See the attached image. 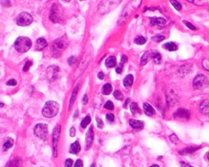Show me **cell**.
I'll use <instances>...</instances> for the list:
<instances>
[{"label":"cell","mask_w":209,"mask_h":167,"mask_svg":"<svg viewBox=\"0 0 209 167\" xmlns=\"http://www.w3.org/2000/svg\"><path fill=\"white\" fill-rule=\"evenodd\" d=\"M200 111L201 113L204 115L209 116V99H206L202 102L200 105Z\"/></svg>","instance_id":"7c38bea8"},{"label":"cell","mask_w":209,"mask_h":167,"mask_svg":"<svg viewBox=\"0 0 209 167\" xmlns=\"http://www.w3.org/2000/svg\"><path fill=\"white\" fill-rule=\"evenodd\" d=\"M70 135L71 137H73V136L75 135V129H74V127H72L70 128Z\"/></svg>","instance_id":"f6af8a7d"},{"label":"cell","mask_w":209,"mask_h":167,"mask_svg":"<svg viewBox=\"0 0 209 167\" xmlns=\"http://www.w3.org/2000/svg\"><path fill=\"white\" fill-rule=\"evenodd\" d=\"M133 83V76L132 74H128L125 77L124 80H123V85L125 87H130Z\"/></svg>","instance_id":"d6986e66"},{"label":"cell","mask_w":209,"mask_h":167,"mask_svg":"<svg viewBox=\"0 0 209 167\" xmlns=\"http://www.w3.org/2000/svg\"><path fill=\"white\" fill-rule=\"evenodd\" d=\"M117 64L116 58L114 56L108 57V59L105 60V65L108 68H114Z\"/></svg>","instance_id":"ac0fdd59"},{"label":"cell","mask_w":209,"mask_h":167,"mask_svg":"<svg viewBox=\"0 0 209 167\" xmlns=\"http://www.w3.org/2000/svg\"><path fill=\"white\" fill-rule=\"evenodd\" d=\"M170 139H171V141H173L174 144H176V142H178L177 136L176 135H174V134L170 136Z\"/></svg>","instance_id":"d590c367"},{"label":"cell","mask_w":209,"mask_h":167,"mask_svg":"<svg viewBox=\"0 0 209 167\" xmlns=\"http://www.w3.org/2000/svg\"><path fill=\"white\" fill-rule=\"evenodd\" d=\"M60 134H61V126L58 125L54 129L52 132V142L54 145V156H57V141L59 139Z\"/></svg>","instance_id":"52a82bcc"},{"label":"cell","mask_w":209,"mask_h":167,"mask_svg":"<svg viewBox=\"0 0 209 167\" xmlns=\"http://www.w3.org/2000/svg\"><path fill=\"white\" fill-rule=\"evenodd\" d=\"M150 58H152V54H151V53L150 54V52H149V51L145 52V53L142 56V57H141V65H146V63L149 61V59H150Z\"/></svg>","instance_id":"ffe728a7"},{"label":"cell","mask_w":209,"mask_h":167,"mask_svg":"<svg viewBox=\"0 0 209 167\" xmlns=\"http://www.w3.org/2000/svg\"><path fill=\"white\" fill-rule=\"evenodd\" d=\"M164 39H165V37H164V35H161V34H158V35H156V36L152 38V40L155 41V42H158V43L164 41Z\"/></svg>","instance_id":"4dcf8cb0"},{"label":"cell","mask_w":209,"mask_h":167,"mask_svg":"<svg viewBox=\"0 0 209 167\" xmlns=\"http://www.w3.org/2000/svg\"><path fill=\"white\" fill-rule=\"evenodd\" d=\"M75 57L74 56H72V57H70V59H68V62H69V65H72L73 64V63L75 62Z\"/></svg>","instance_id":"b9f144b4"},{"label":"cell","mask_w":209,"mask_h":167,"mask_svg":"<svg viewBox=\"0 0 209 167\" xmlns=\"http://www.w3.org/2000/svg\"><path fill=\"white\" fill-rule=\"evenodd\" d=\"M33 21V17L28 12H21L17 18V23L20 26H30Z\"/></svg>","instance_id":"277c9868"},{"label":"cell","mask_w":209,"mask_h":167,"mask_svg":"<svg viewBox=\"0 0 209 167\" xmlns=\"http://www.w3.org/2000/svg\"><path fill=\"white\" fill-rule=\"evenodd\" d=\"M152 59H154V61L156 63V64H159L161 62V55L159 54L158 52H154L152 54Z\"/></svg>","instance_id":"d4e9b609"},{"label":"cell","mask_w":209,"mask_h":167,"mask_svg":"<svg viewBox=\"0 0 209 167\" xmlns=\"http://www.w3.org/2000/svg\"><path fill=\"white\" fill-rule=\"evenodd\" d=\"M47 45H48L47 41L43 38H40L36 41V45H35L36 50L37 51H42V50L45 48Z\"/></svg>","instance_id":"4fadbf2b"},{"label":"cell","mask_w":209,"mask_h":167,"mask_svg":"<svg viewBox=\"0 0 209 167\" xmlns=\"http://www.w3.org/2000/svg\"><path fill=\"white\" fill-rule=\"evenodd\" d=\"M32 43L30 39L27 37L18 38L15 42V49L20 53H25L31 47Z\"/></svg>","instance_id":"3957f363"},{"label":"cell","mask_w":209,"mask_h":167,"mask_svg":"<svg viewBox=\"0 0 209 167\" xmlns=\"http://www.w3.org/2000/svg\"><path fill=\"white\" fill-rule=\"evenodd\" d=\"M73 167H83V163L81 160H77Z\"/></svg>","instance_id":"ab89813d"},{"label":"cell","mask_w":209,"mask_h":167,"mask_svg":"<svg viewBox=\"0 0 209 167\" xmlns=\"http://www.w3.org/2000/svg\"><path fill=\"white\" fill-rule=\"evenodd\" d=\"M164 47H165V48L170 51H176V50H177V46L174 43H173V42L167 43L165 45H164Z\"/></svg>","instance_id":"7402d4cb"},{"label":"cell","mask_w":209,"mask_h":167,"mask_svg":"<svg viewBox=\"0 0 209 167\" xmlns=\"http://www.w3.org/2000/svg\"><path fill=\"white\" fill-rule=\"evenodd\" d=\"M198 148H199L198 147H189L186 148V149H184V150L181 151L179 153H180V154H187V153H194L195 151H196L197 149H198Z\"/></svg>","instance_id":"cb8c5ba5"},{"label":"cell","mask_w":209,"mask_h":167,"mask_svg":"<svg viewBox=\"0 0 209 167\" xmlns=\"http://www.w3.org/2000/svg\"><path fill=\"white\" fill-rule=\"evenodd\" d=\"M181 167H192L190 165L187 164V163H186V162H181Z\"/></svg>","instance_id":"7dc6e473"},{"label":"cell","mask_w":209,"mask_h":167,"mask_svg":"<svg viewBox=\"0 0 209 167\" xmlns=\"http://www.w3.org/2000/svg\"><path fill=\"white\" fill-rule=\"evenodd\" d=\"M56 7H57L56 4H54V5L51 7V15H50V19H51L52 21H54V22H57V21H58V18H59V17H58L57 15H56L58 14L57 9L56 8Z\"/></svg>","instance_id":"e0dca14e"},{"label":"cell","mask_w":209,"mask_h":167,"mask_svg":"<svg viewBox=\"0 0 209 167\" xmlns=\"http://www.w3.org/2000/svg\"><path fill=\"white\" fill-rule=\"evenodd\" d=\"M59 112V105L55 101H48L42 108V113L45 117H53Z\"/></svg>","instance_id":"7a4b0ae2"},{"label":"cell","mask_w":209,"mask_h":167,"mask_svg":"<svg viewBox=\"0 0 209 167\" xmlns=\"http://www.w3.org/2000/svg\"><path fill=\"white\" fill-rule=\"evenodd\" d=\"M106 119H107L109 122H114V114H112V113H108L107 115H106Z\"/></svg>","instance_id":"e575fe53"},{"label":"cell","mask_w":209,"mask_h":167,"mask_svg":"<svg viewBox=\"0 0 209 167\" xmlns=\"http://www.w3.org/2000/svg\"><path fill=\"white\" fill-rule=\"evenodd\" d=\"M129 124L133 129H142L144 126L143 122L138 120H134V119H131L129 121Z\"/></svg>","instance_id":"9a60e30c"},{"label":"cell","mask_w":209,"mask_h":167,"mask_svg":"<svg viewBox=\"0 0 209 167\" xmlns=\"http://www.w3.org/2000/svg\"><path fill=\"white\" fill-rule=\"evenodd\" d=\"M34 135L41 139H46L48 136V126L46 124L39 123L34 127Z\"/></svg>","instance_id":"5b68a950"},{"label":"cell","mask_w":209,"mask_h":167,"mask_svg":"<svg viewBox=\"0 0 209 167\" xmlns=\"http://www.w3.org/2000/svg\"><path fill=\"white\" fill-rule=\"evenodd\" d=\"M91 167H95V164H92V165H91Z\"/></svg>","instance_id":"f907efd6"},{"label":"cell","mask_w":209,"mask_h":167,"mask_svg":"<svg viewBox=\"0 0 209 167\" xmlns=\"http://www.w3.org/2000/svg\"><path fill=\"white\" fill-rule=\"evenodd\" d=\"M96 122H97V125H98V127L102 128V126H103V122H102L101 119L97 118V119H96Z\"/></svg>","instance_id":"7bdbcfd3"},{"label":"cell","mask_w":209,"mask_h":167,"mask_svg":"<svg viewBox=\"0 0 209 167\" xmlns=\"http://www.w3.org/2000/svg\"><path fill=\"white\" fill-rule=\"evenodd\" d=\"M93 129H92V127H91L88 130L87 135H86V149L87 150L89 149L91 146H92V143H93Z\"/></svg>","instance_id":"30bf717a"},{"label":"cell","mask_w":209,"mask_h":167,"mask_svg":"<svg viewBox=\"0 0 209 167\" xmlns=\"http://www.w3.org/2000/svg\"><path fill=\"white\" fill-rule=\"evenodd\" d=\"M98 78L101 80H102L104 78V74H103L102 72H100L99 74H98Z\"/></svg>","instance_id":"c3c4849f"},{"label":"cell","mask_w":209,"mask_h":167,"mask_svg":"<svg viewBox=\"0 0 209 167\" xmlns=\"http://www.w3.org/2000/svg\"><path fill=\"white\" fill-rule=\"evenodd\" d=\"M72 165H73V160H71V159H67V160L65 161V167H72Z\"/></svg>","instance_id":"836d02e7"},{"label":"cell","mask_w":209,"mask_h":167,"mask_svg":"<svg viewBox=\"0 0 209 167\" xmlns=\"http://www.w3.org/2000/svg\"><path fill=\"white\" fill-rule=\"evenodd\" d=\"M185 24H186V26L189 29H192V30H195V29H196L195 26H193L192 24H190L189 22H186V21H185Z\"/></svg>","instance_id":"60d3db41"},{"label":"cell","mask_w":209,"mask_h":167,"mask_svg":"<svg viewBox=\"0 0 209 167\" xmlns=\"http://www.w3.org/2000/svg\"><path fill=\"white\" fill-rule=\"evenodd\" d=\"M114 96L117 99H119V100H122V99H123V93H122L120 91H118V90H116V91L114 92Z\"/></svg>","instance_id":"83f0119b"},{"label":"cell","mask_w":209,"mask_h":167,"mask_svg":"<svg viewBox=\"0 0 209 167\" xmlns=\"http://www.w3.org/2000/svg\"><path fill=\"white\" fill-rule=\"evenodd\" d=\"M174 117H179V118L189 119V112L187 109H185V108H180L176 112Z\"/></svg>","instance_id":"8fae6325"},{"label":"cell","mask_w":209,"mask_h":167,"mask_svg":"<svg viewBox=\"0 0 209 167\" xmlns=\"http://www.w3.org/2000/svg\"><path fill=\"white\" fill-rule=\"evenodd\" d=\"M150 167H159V166H158V165H151Z\"/></svg>","instance_id":"681fc988"},{"label":"cell","mask_w":209,"mask_h":167,"mask_svg":"<svg viewBox=\"0 0 209 167\" xmlns=\"http://www.w3.org/2000/svg\"><path fill=\"white\" fill-rule=\"evenodd\" d=\"M12 145H13V140L10 138L7 139L5 143L3 144V150H8L10 147H12Z\"/></svg>","instance_id":"603a6c76"},{"label":"cell","mask_w":209,"mask_h":167,"mask_svg":"<svg viewBox=\"0 0 209 167\" xmlns=\"http://www.w3.org/2000/svg\"><path fill=\"white\" fill-rule=\"evenodd\" d=\"M32 63L30 62V61H27V62L26 63V65H25V66H24V68H23V70L24 71H27L30 68V67L31 66Z\"/></svg>","instance_id":"74e56055"},{"label":"cell","mask_w":209,"mask_h":167,"mask_svg":"<svg viewBox=\"0 0 209 167\" xmlns=\"http://www.w3.org/2000/svg\"><path fill=\"white\" fill-rule=\"evenodd\" d=\"M89 59H90V57L88 56L87 58H85L81 61L80 65H79V68H77L76 72H75V78H77L78 77H79L81 74L83 73V71L86 69L87 68V65L89 63Z\"/></svg>","instance_id":"ba28073f"},{"label":"cell","mask_w":209,"mask_h":167,"mask_svg":"<svg viewBox=\"0 0 209 167\" xmlns=\"http://www.w3.org/2000/svg\"><path fill=\"white\" fill-rule=\"evenodd\" d=\"M207 159H208V160H209V153H207Z\"/></svg>","instance_id":"816d5d0a"},{"label":"cell","mask_w":209,"mask_h":167,"mask_svg":"<svg viewBox=\"0 0 209 167\" xmlns=\"http://www.w3.org/2000/svg\"><path fill=\"white\" fill-rule=\"evenodd\" d=\"M104 108L106 109H109V110H113L114 109V104L111 101H107V102L104 104Z\"/></svg>","instance_id":"d6a6232c"},{"label":"cell","mask_w":209,"mask_h":167,"mask_svg":"<svg viewBox=\"0 0 209 167\" xmlns=\"http://www.w3.org/2000/svg\"><path fill=\"white\" fill-rule=\"evenodd\" d=\"M145 42H146V39L144 37H138L136 38V39H135V43H136V44H138V45H142V44H145Z\"/></svg>","instance_id":"f546056e"},{"label":"cell","mask_w":209,"mask_h":167,"mask_svg":"<svg viewBox=\"0 0 209 167\" xmlns=\"http://www.w3.org/2000/svg\"><path fill=\"white\" fill-rule=\"evenodd\" d=\"M80 150H81V147H80L79 141H75L71 144L70 148V153H73V154H77L80 152Z\"/></svg>","instance_id":"2e32d148"},{"label":"cell","mask_w":209,"mask_h":167,"mask_svg":"<svg viewBox=\"0 0 209 167\" xmlns=\"http://www.w3.org/2000/svg\"><path fill=\"white\" fill-rule=\"evenodd\" d=\"M208 83L207 78L204 75L199 74L195 77L193 82V87L195 89H202V88L205 87Z\"/></svg>","instance_id":"8992f818"},{"label":"cell","mask_w":209,"mask_h":167,"mask_svg":"<svg viewBox=\"0 0 209 167\" xmlns=\"http://www.w3.org/2000/svg\"><path fill=\"white\" fill-rule=\"evenodd\" d=\"M90 122L91 117L89 116H87L85 118H83V120L82 122H81V126H82V128H85Z\"/></svg>","instance_id":"4316f807"},{"label":"cell","mask_w":209,"mask_h":167,"mask_svg":"<svg viewBox=\"0 0 209 167\" xmlns=\"http://www.w3.org/2000/svg\"><path fill=\"white\" fill-rule=\"evenodd\" d=\"M127 61V58L126 56H123L121 58V62L123 64V63H126Z\"/></svg>","instance_id":"bcb514c9"},{"label":"cell","mask_w":209,"mask_h":167,"mask_svg":"<svg viewBox=\"0 0 209 167\" xmlns=\"http://www.w3.org/2000/svg\"><path fill=\"white\" fill-rule=\"evenodd\" d=\"M112 89H113V88H112L111 84L107 83V84L103 86V87H102V93L104 94V95H105V96H108V95H110V94L111 93Z\"/></svg>","instance_id":"44dd1931"},{"label":"cell","mask_w":209,"mask_h":167,"mask_svg":"<svg viewBox=\"0 0 209 167\" xmlns=\"http://www.w3.org/2000/svg\"><path fill=\"white\" fill-rule=\"evenodd\" d=\"M130 108H131V112L133 113V114H135L136 113H140V111H139V108H138V105H137V104L135 102H133L130 105Z\"/></svg>","instance_id":"484cf974"},{"label":"cell","mask_w":209,"mask_h":167,"mask_svg":"<svg viewBox=\"0 0 209 167\" xmlns=\"http://www.w3.org/2000/svg\"><path fill=\"white\" fill-rule=\"evenodd\" d=\"M77 91H78V87H77L74 89V91H73V92L72 93V96H71L70 102V107L72 106V105L73 104V102H74V99H75V98H76Z\"/></svg>","instance_id":"f1b7e54d"},{"label":"cell","mask_w":209,"mask_h":167,"mask_svg":"<svg viewBox=\"0 0 209 167\" xmlns=\"http://www.w3.org/2000/svg\"><path fill=\"white\" fill-rule=\"evenodd\" d=\"M171 2V3L173 4V6L175 8L177 11H180L181 9V3H178L177 1H173V0H172V1H170Z\"/></svg>","instance_id":"1f68e13d"},{"label":"cell","mask_w":209,"mask_h":167,"mask_svg":"<svg viewBox=\"0 0 209 167\" xmlns=\"http://www.w3.org/2000/svg\"><path fill=\"white\" fill-rule=\"evenodd\" d=\"M122 71H123V63L121 62L116 68V72H117V74H121Z\"/></svg>","instance_id":"8d00e7d4"},{"label":"cell","mask_w":209,"mask_h":167,"mask_svg":"<svg viewBox=\"0 0 209 167\" xmlns=\"http://www.w3.org/2000/svg\"><path fill=\"white\" fill-rule=\"evenodd\" d=\"M143 108H144L145 113L148 116H152L155 113V110L154 109L152 106L150 105H149L148 103H144L143 104Z\"/></svg>","instance_id":"5bb4252c"},{"label":"cell","mask_w":209,"mask_h":167,"mask_svg":"<svg viewBox=\"0 0 209 167\" xmlns=\"http://www.w3.org/2000/svg\"><path fill=\"white\" fill-rule=\"evenodd\" d=\"M17 84V82L15 79H10L8 82H7V85H8V86H16Z\"/></svg>","instance_id":"f35d334b"},{"label":"cell","mask_w":209,"mask_h":167,"mask_svg":"<svg viewBox=\"0 0 209 167\" xmlns=\"http://www.w3.org/2000/svg\"><path fill=\"white\" fill-rule=\"evenodd\" d=\"M150 24H151V26H156L158 29H164L165 25H166V20H164V18L154 17V18L150 19Z\"/></svg>","instance_id":"9c48e42d"},{"label":"cell","mask_w":209,"mask_h":167,"mask_svg":"<svg viewBox=\"0 0 209 167\" xmlns=\"http://www.w3.org/2000/svg\"><path fill=\"white\" fill-rule=\"evenodd\" d=\"M83 105H87V104H88V96H87V95H84V96H83Z\"/></svg>","instance_id":"ee69618b"},{"label":"cell","mask_w":209,"mask_h":167,"mask_svg":"<svg viewBox=\"0 0 209 167\" xmlns=\"http://www.w3.org/2000/svg\"><path fill=\"white\" fill-rule=\"evenodd\" d=\"M68 45L69 42L65 37H62L61 38L55 40L54 43H52V45H51V53H52L54 56H60L62 54L63 51L68 47Z\"/></svg>","instance_id":"6da1fadb"}]
</instances>
